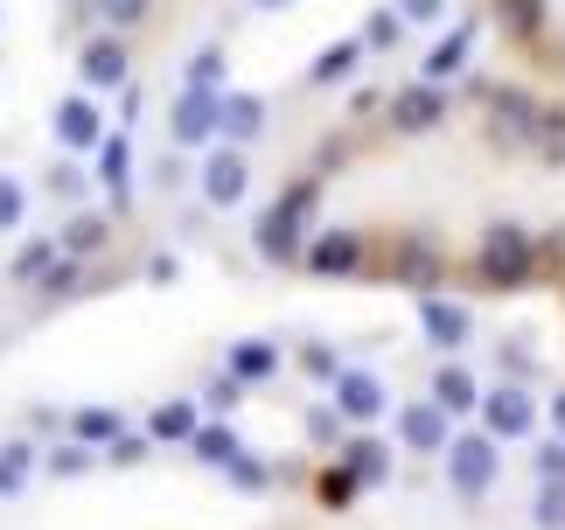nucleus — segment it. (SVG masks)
Masks as SVG:
<instances>
[{
	"label": "nucleus",
	"instance_id": "nucleus-12",
	"mask_svg": "<svg viewBox=\"0 0 565 530\" xmlns=\"http://www.w3.org/2000/svg\"><path fill=\"white\" fill-rule=\"evenodd\" d=\"M105 8H113V14H119V21H134V14H140V8H147V0H105Z\"/></svg>",
	"mask_w": 565,
	"mask_h": 530
},
{
	"label": "nucleus",
	"instance_id": "nucleus-13",
	"mask_svg": "<svg viewBox=\"0 0 565 530\" xmlns=\"http://www.w3.org/2000/svg\"><path fill=\"white\" fill-rule=\"evenodd\" d=\"M405 8H412V14H440V0H405Z\"/></svg>",
	"mask_w": 565,
	"mask_h": 530
},
{
	"label": "nucleus",
	"instance_id": "nucleus-11",
	"mask_svg": "<svg viewBox=\"0 0 565 530\" xmlns=\"http://www.w3.org/2000/svg\"><path fill=\"white\" fill-rule=\"evenodd\" d=\"M537 517H545V523H565V489H558V496H545V510H537Z\"/></svg>",
	"mask_w": 565,
	"mask_h": 530
},
{
	"label": "nucleus",
	"instance_id": "nucleus-4",
	"mask_svg": "<svg viewBox=\"0 0 565 530\" xmlns=\"http://www.w3.org/2000/svg\"><path fill=\"white\" fill-rule=\"evenodd\" d=\"M531 147L545 153L552 168H565V113H545V105H537V126H531Z\"/></svg>",
	"mask_w": 565,
	"mask_h": 530
},
{
	"label": "nucleus",
	"instance_id": "nucleus-14",
	"mask_svg": "<svg viewBox=\"0 0 565 530\" xmlns=\"http://www.w3.org/2000/svg\"><path fill=\"white\" fill-rule=\"evenodd\" d=\"M552 412H558V426H565V398H552Z\"/></svg>",
	"mask_w": 565,
	"mask_h": 530
},
{
	"label": "nucleus",
	"instance_id": "nucleus-5",
	"mask_svg": "<svg viewBox=\"0 0 565 530\" xmlns=\"http://www.w3.org/2000/svg\"><path fill=\"white\" fill-rule=\"evenodd\" d=\"M495 14H503L510 35H537V29H545V0H495Z\"/></svg>",
	"mask_w": 565,
	"mask_h": 530
},
{
	"label": "nucleus",
	"instance_id": "nucleus-8",
	"mask_svg": "<svg viewBox=\"0 0 565 530\" xmlns=\"http://www.w3.org/2000/svg\"><path fill=\"white\" fill-rule=\"evenodd\" d=\"M237 182H245V174H237V161H216V168H210V195H237Z\"/></svg>",
	"mask_w": 565,
	"mask_h": 530
},
{
	"label": "nucleus",
	"instance_id": "nucleus-2",
	"mask_svg": "<svg viewBox=\"0 0 565 530\" xmlns=\"http://www.w3.org/2000/svg\"><path fill=\"white\" fill-rule=\"evenodd\" d=\"M489 481H495V447H489V439H461V447H454V489L482 496Z\"/></svg>",
	"mask_w": 565,
	"mask_h": 530
},
{
	"label": "nucleus",
	"instance_id": "nucleus-1",
	"mask_svg": "<svg viewBox=\"0 0 565 530\" xmlns=\"http://www.w3.org/2000/svg\"><path fill=\"white\" fill-rule=\"evenodd\" d=\"M531 265H537V245L524 224H489L482 245H475V273L489 286H531Z\"/></svg>",
	"mask_w": 565,
	"mask_h": 530
},
{
	"label": "nucleus",
	"instance_id": "nucleus-3",
	"mask_svg": "<svg viewBox=\"0 0 565 530\" xmlns=\"http://www.w3.org/2000/svg\"><path fill=\"white\" fill-rule=\"evenodd\" d=\"M489 426H495V433H524V426H531V398H524V391H495V398H489Z\"/></svg>",
	"mask_w": 565,
	"mask_h": 530
},
{
	"label": "nucleus",
	"instance_id": "nucleus-9",
	"mask_svg": "<svg viewBox=\"0 0 565 530\" xmlns=\"http://www.w3.org/2000/svg\"><path fill=\"white\" fill-rule=\"evenodd\" d=\"M468 398H475V384L461 378V370H447V378H440V405H468Z\"/></svg>",
	"mask_w": 565,
	"mask_h": 530
},
{
	"label": "nucleus",
	"instance_id": "nucleus-6",
	"mask_svg": "<svg viewBox=\"0 0 565 530\" xmlns=\"http://www.w3.org/2000/svg\"><path fill=\"white\" fill-rule=\"evenodd\" d=\"M426 328H433V336H440V342H461L468 315H461V307H440V300H433V307H426Z\"/></svg>",
	"mask_w": 565,
	"mask_h": 530
},
{
	"label": "nucleus",
	"instance_id": "nucleus-10",
	"mask_svg": "<svg viewBox=\"0 0 565 530\" xmlns=\"http://www.w3.org/2000/svg\"><path fill=\"white\" fill-rule=\"evenodd\" d=\"M537 475H545V481H558V489H565V447H545V454H537Z\"/></svg>",
	"mask_w": 565,
	"mask_h": 530
},
{
	"label": "nucleus",
	"instance_id": "nucleus-7",
	"mask_svg": "<svg viewBox=\"0 0 565 530\" xmlns=\"http://www.w3.org/2000/svg\"><path fill=\"white\" fill-rule=\"evenodd\" d=\"M405 433L419 439V447H440V439H447V426H440V412H433V405L412 412V418H405Z\"/></svg>",
	"mask_w": 565,
	"mask_h": 530
}]
</instances>
